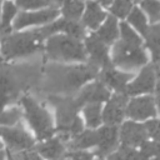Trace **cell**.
<instances>
[{
  "label": "cell",
  "instance_id": "obj_1",
  "mask_svg": "<svg viewBox=\"0 0 160 160\" xmlns=\"http://www.w3.org/2000/svg\"><path fill=\"white\" fill-rule=\"evenodd\" d=\"M49 101L55 109V135L68 144L85 129L82 119L79 115L81 108L75 98L70 96H50Z\"/></svg>",
  "mask_w": 160,
  "mask_h": 160
},
{
  "label": "cell",
  "instance_id": "obj_2",
  "mask_svg": "<svg viewBox=\"0 0 160 160\" xmlns=\"http://www.w3.org/2000/svg\"><path fill=\"white\" fill-rule=\"evenodd\" d=\"M22 118L31 134L38 141L46 140L55 135V121L50 111L35 99L25 95L20 99Z\"/></svg>",
  "mask_w": 160,
  "mask_h": 160
},
{
  "label": "cell",
  "instance_id": "obj_3",
  "mask_svg": "<svg viewBox=\"0 0 160 160\" xmlns=\"http://www.w3.org/2000/svg\"><path fill=\"white\" fill-rule=\"evenodd\" d=\"M44 38L38 30L19 34H8L1 39V51L6 59L30 55L41 48Z\"/></svg>",
  "mask_w": 160,
  "mask_h": 160
},
{
  "label": "cell",
  "instance_id": "obj_4",
  "mask_svg": "<svg viewBox=\"0 0 160 160\" xmlns=\"http://www.w3.org/2000/svg\"><path fill=\"white\" fill-rule=\"evenodd\" d=\"M46 54L49 58L59 61L84 60L86 58L82 44L68 35L51 36L46 42Z\"/></svg>",
  "mask_w": 160,
  "mask_h": 160
},
{
  "label": "cell",
  "instance_id": "obj_5",
  "mask_svg": "<svg viewBox=\"0 0 160 160\" xmlns=\"http://www.w3.org/2000/svg\"><path fill=\"white\" fill-rule=\"evenodd\" d=\"M0 138L4 149L9 152H20L34 149L36 139L28 130L22 122H18L14 126H0Z\"/></svg>",
  "mask_w": 160,
  "mask_h": 160
},
{
  "label": "cell",
  "instance_id": "obj_6",
  "mask_svg": "<svg viewBox=\"0 0 160 160\" xmlns=\"http://www.w3.org/2000/svg\"><path fill=\"white\" fill-rule=\"evenodd\" d=\"M61 71H58V85L62 91L69 90H75L84 85L88 80L92 79L98 74L96 65L92 62L88 65H80V66H72V68H66V69H60Z\"/></svg>",
  "mask_w": 160,
  "mask_h": 160
},
{
  "label": "cell",
  "instance_id": "obj_7",
  "mask_svg": "<svg viewBox=\"0 0 160 160\" xmlns=\"http://www.w3.org/2000/svg\"><path fill=\"white\" fill-rule=\"evenodd\" d=\"M126 120L136 121V122H145L158 116V109L155 99L150 95L138 96L128 101L126 111H125Z\"/></svg>",
  "mask_w": 160,
  "mask_h": 160
},
{
  "label": "cell",
  "instance_id": "obj_8",
  "mask_svg": "<svg viewBox=\"0 0 160 160\" xmlns=\"http://www.w3.org/2000/svg\"><path fill=\"white\" fill-rule=\"evenodd\" d=\"M96 132V144L94 148V154L96 160H104L110 154H112L120 145L119 142V128L101 125L95 129Z\"/></svg>",
  "mask_w": 160,
  "mask_h": 160
},
{
  "label": "cell",
  "instance_id": "obj_9",
  "mask_svg": "<svg viewBox=\"0 0 160 160\" xmlns=\"http://www.w3.org/2000/svg\"><path fill=\"white\" fill-rule=\"evenodd\" d=\"M128 101V95L125 92H116L109 98L102 108V125L119 128L125 121Z\"/></svg>",
  "mask_w": 160,
  "mask_h": 160
},
{
  "label": "cell",
  "instance_id": "obj_10",
  "mask_svg": "<svg viewBox=\"0 0 160 160\" xmlns=\"http://www.w3.org/2000/svg\"><path fill=\"white\" fill-rule=\"evenodd\" d=\"M114 64L122 68H135L144 65L148 60L146 54L140 49V46H134L125 44L124 41H118L114 46Z\"/></svg>",
  "mask_w": 160,
  "mask_h": 160
},
{
  "label": "cell",
  "instance_id": "obj_11",
  "mask_svg": "<svg viewBox=\"0 0 160 160\" xmlns=\"http://www.w3.org/2000/svg\"><path fill=\"white\" fill-rule=\"evenodd\" d=\"M149 140L145 125L131 120H125L119 126V142L122 146L139 149Z\"/></svg>",
  "mask_w": 160,
  "mask_h": 160
},
{
  "label": "cell",
  "instance_id": "obj_12",
  "mask_svg": "<svg viewBox=\"0 0 160 160\" xmlns=\"http://www.w3.org/2000/svg\"><path fill=\"white\" fill-rule=\"evenodd\" d=\"M155 70L152 65L145 66L139 76L129 85L125 88V94L128 96H134V95H140V94H146V92H152L155 88Z\"/></svg>",
  "mask_w": 160,
  "mask_h": 160
},
{
  "label": "cell",
  "instance_id": "obj_13",
  "mask_svg": "<svg viewBox=\"0 0 160 160\" xmlns=\"http://www.w3.org/2000/svg\"><path fill=\"white\" fill-rule=\"evenodd\" d=\"M34 150L42 160H60L68 149L66 144L59 136L54 135L46 140L38 141L34 146Z\"/></svg>",
  "mask_w": 160,
  "mask_h": 160
},
{
  "label": "cell",
  "instance_id": "obj_14",
  "mask_svg": "<svg viewBox=\"0 0 160 160\" xmlns=\"http://www.w3.org/2000/svg\"><path fill=\"white\" fill-rule=\"evenodd\" d=\"M109 98H110V92L106 89V86L101 81H95L92 84L86 85L79 92L75 100L79 104V106L82 108L86 104H94V102L101 104L102 101H108Z\"/></svg>",
  "mask_w": 160,
  "mask_h": 160
},
{
  "label": "cell",
  "instance_id": "obj_15",
  "mask_svg": "<svg viewBox=\"0 0 160 160\" xmlns=\"http://www.w3.org/2000/svg\"><path fill=\"white\" fill-rule=\"evenodd\" d=\"M38 31L40 32V35L42 38L45 36H50L58 31H65L68 34V36L74 38L76 40L81 39L84 36V28L76 21V20H68V19H61L58 20L45 28L38 29Z\"/></svg>",
  "mask_w": 160,
  "mask_h": 160
},
{
  "label": "cell",
  "instance_id": "obj_16",
  "mask_svg": "<svg viewBox=\"0 0 160 160\" xmlns=\"http://www.w3.org/2000/svg\"><path fill=\"white\" fill-rule=\"evenodd\" d=\"M20 76H15L9 69H0V98L11 104L20 92Z\"/></svg>",
  "mask_w": 160,
  "mask_h": 160
},
{
  "label": "cell",
  "instance_id": "obj_17",
  "mask_svg": "<svg viewBox=\"0 0 160 160\" xmlns=\"http://www.w3.org/2000/svg\"><path fill=\"white\" fill-rule=\"evenodd\" d=\"M58 15H59V11L54 8L41 10L38 12H21L18 15V18L14 22V26H15V29H22V28L30 26V25L49 22V21L54 20Z\"/></svg>",
  "mask_w": 160,
  "mask_h": 160
},
{
  "label": "cell",
  "instance_id": "obj_18",
  "mask_svg": "<svg viewBox=\"0 0 160 160\" xmlns=\"http://www.w3.org/2000/svg\"><path fill=\"white\" fill-rule=\"evenodd\" d=\"M86 50L91 56L92 64L94 65H99L102 66L104 69L110 68V60H109V54H108V48L106 44H104L98 36L96 34L90 35L86 39Z\"/></svg>",
  "mask_w": 160,
  "mask_h": 160
},
{
  "label": "cell",
  "instance_id": "obj_19",
  "mask_svg": "<svg viewBox=\"0 0 160 160\" xmlns=\"http://www.w3.org/2000/svg\"><path fill=\"white\" fill-rule=\"evenodd\" d=\"M132 78L131 74L128 72H120L116 71L111 68H106L102 70L101 72V82L108 86H110L111 89H115L118 92H124L128 81Z\"/></svg>",
  "mask_w": 160,
  "mask_h": 160
},
{
  "label": "cell",
  "instance_id": "obj_20",
  "mask_svg": "<svg viewBox=\"0 0 160 160\" xmlns=\"http://www.w3.org/2000/svg\"><path fill=\"white\" fill-rule=\"evenodd\" d=\"M82 122L85 129H98L102 125V106L99 102L82 106Z\"/></svg>",
  "mask_w": 160,
  "mask_h": 160
},
{
  "label": "cell",
  "instance_id": "obj_21",
  "mask_svg": "<svg viewBox=\"0 0 160 160\" xmlns=\"http://www.w3.org/2000/svg\"><path fill=\"white\" fill-rule=\"evenodd\" d=\"M105 19V12L95 1H89L86 5L85 15L82 18V22L90 29H98L101 21Z\"/></svg>",
  "mask_w": 160,
  "mask_h": 160
},
{
  "label": "cell",
  "instance_id": "obj_22",
  "mask_svg": "<svg viewBox=\"0 0 160 160\" xmlns=\"http://www.w3.org/2000/svg\"><path fill=\"white\" fill-rule=\"evenodd\" d=\"M119 35V30H118V22L115 20L114 16H109L108 20L105 21V24L98 30L96 36L104 42V44H111L116 40Z\"/></svg>",
  "mask_w": 160,
  "mask_h": 160
},
{
  "label": "cell",
  "instance_id": "obj_23",
  "mask_svg": "<svg viewBox=\"0 0 160 160\" xmlns=\"http://www.w3.org/2000/svg\"><path fill=\"white\" fill-rule=\"evenodd\" d=\"M145 38H146V45L151 50L154 61L156 62L160 59V24L149 26Z\"/></svg>",
  "mask_w": 160,
  "mask_h": 160
},
{
  "label": "cell",
  "instance_id": "obj_24",
  "mask_svg": "<svg viewBox=\"0 0 160 160\" xmlns=\"http://www.w3.org/2000/svg\"><path fill=\"white\" fill-rule=\"evenodd\" d=\"M84 10V4L80 0H65L62 4V14L68 20H78Z\"/></svg>",
  "mask_w": 160,
  "mask_h": 160
},
{
  "label": "cell",
  "instance_id": "obj_25",
  "mask_svg": "<svg viewBox=\"0 0 160 160\" xmlns=\"http://www.w3.org/2000/svg\"><path fill=\"white\" fill-rule=\"evenodd\" d=\"M104 160H141L138 149L119 145V148Z\"/></svg>",
  "mask_w": 160,
  "mask_h": 160
},
{
  "label": "cell",
  "instance_id": "obj_26",
  "mask_svg": "<svg viewBox=\"0 0 160 160\" xmlns=\"http://www.w3.org/2000/svg\"><path fill=\"white\" fill-rule=\"evenodd\" d=\"M21 108H10L0 114V126H14L21 121Z\"/></svg>",
  "mask_w": 160,
  "mask_h": 160
},
{
  "label": "cell",
  "instance_id": "obj_27",
  "mask_svg": "<svg viewBox=\"0 0 160 160\" xmlns=\"http://www.w3.org/2000/svg\"><path fill=\"white\" fill-rule=\"evenodd\" d=\"M2 10L4 11H2V20L0 24V32L2 35H8L10 32V29H11L10 22L16 14V6L10 1H5Z\"/></svg>",
  "mask_w": 160,
  "mask_h": 160
},
{
  "label": "cell",
  "instance_id": "obj_28",
  "mask_svg": "<svg viewBox=\"0 0 160 160\" xmlns=\"http://www.w3.org/2000/svg\"><path fill=\"white\" fill-rule=\"evenodd\" d=\"M128 20H129V22H130L131 25H134V26L140 31L141 35H144V36L146 35L149 26H148V24H146V19H145L144 14L141 12V10H139V9H136V8L132 9V10L130 11V14H129Z\"/></svg>",
  "mask_w": 160,
  "mask_h": 160
},
{
  "label": "cell",
  "instance_id": "obj_29",
  "mask_svg": "<svg viewBox=\"0 0 160 160\" xmlns=\"http://www.w3.org/2000/svg\"><path fill=\"white\" fill-rule=\"evenodd\" d=\"M120 32H121V39H122L121 41H124L125 44L134 45V46L141 45V39L139 38L138 34H135V31L126 22L120 24Z\"/></svg>",
  "mask_w": 160,
  "mask_h": 160
},
{
  "label": "cell",
  "instance_id": "obj_30",
  "mask_svg": "<svg viewBox=\"0 0 160 160\" xmlns=\"http://www.w3.org/2000/svg\"><path fill=\"white\" fill-rule=\"evenodd\" d=\"M132 8V0H114V4L111 5V12L115 14L118 18H125L130 14Z\"/></svg>",
  "mask_w": 160,
  "mask_h": 160
},
{
  "label": "cell",
  "instance_id": "obj_31",
  "mask_svg": "<svg viewBox=\"0 0 160 160\" xmlns=\"http://www.w3.org/2000/svg\"><path fill=\"white\" fill-rule=\"evenodd\" d=\"M60 160H96V156L91 150H66Z\"/></svg>",
  "mask_w": 160,
  "mask_h": 160
},
{
  "label": "cell",
  "instance_id": "obj_32",
  "mask_svg": "<svg viewBox=\"0 0 160 160\" xmlns=\"http://www.w3.org/2000/svg\"><path fill=\"white\" fill-rule=\"evenodd\" d=\"M141 6L148 12L152 22L160 20V1L159 0H141Z\"/></svg>",
  "mask_w": 160,
  "mask_h": 160
},
{
  "label": "cell",
  "instance_id": "obj_33",
  "mask_svg": "<svg viewBox=\"0 0 160 160\" xmlns=\"http://www.w3.org/2000/svg\"><path fill=\"white\" fill-rule=\"evenodd\" d=\"M149 140L160 142V118H154L144 122Z\"/></svg>",
  "mask_w": 160,
  "mask_h": 160
},
{
  "label": "cell",
  "instance_id": "obj_34",
  "mask_svg": "<svg viewBox=\"0 0 160 160\" xmlns=\"http://www.w3.org/2000/svg\"><path fill=\"white\" fill-rule=\"evenodd\" d=\"M18 6L22 9H39L50 5L49 0H16Z\"/></svg>",
  "mask_w": 160,
  "mask_h": 160
},
{
  "label": "cell",
  "instance_id": "obj_35",
  "mask_svg": "<svg viewBox=\"0 0 160 160\" xmlns=\"http://www.w3.org/2000/svg\"><path fill=\"white\" fill-rule=\"evenodd\" d=\"M155 102H156L158 114H160V82L158 84V88H156V99H155Z\"/></svg>",
  "mask_w": 160,
  "mask_h": 160
},
{
  "label": "cell",
  "instance_id": "obj_36",
  "mask_svg": "<svg viewBox=\"0 0 160 160\" xmlns=\"http://www.w3.org/2000/svg\"><path fill=\"white\" fill-rule=\"evenodd\" d=\"M0 160H8V155H6L5 149L0 150Z\"/></svg>",
  "mask_w": 160,
  "mask_h": 160
},
{
  "label": "cell",
  "instance_id": "obj_37",
  "mask_svg": "<svg viewBox=\"0 0 160 160\" xmlns=\"http://www.w3.org/2000/svg\"><path fill=\"white\" fill-rule=\"evenodd\" d=\"M100 4H102V5H105V6H108V5H110L111 4V1L112 0H98Z\"/></svg>",
  "mask_w": 160,
  "mask_h": 160
},
{
  "label": "cell",
  "instance_id": "obj_38",
  "mask_svg": "<svg viewBox=\"0 0 160 160\" xmlns=\"http://www.w3.org/2000/svg\"><path fill=\"white\" fill-rule=\"evenodd\" d=\"M54 1H56L58 4H64V1H65V0H54Z\"/></svg>",
  "mask_w": 160,
  "mask_h": 160
},
{
  "label": "cell",
  "instance_id": "obj_39",
  "mask_svg": "<svg viewBox=\"0 0 160 160\" xmlns=\"http://www.w3.org/2000/svg\"><path fill=\"white\" fill-rule=\"evenodd\" d=\"M4 149V145H2V141H1V138H0V150Z\"/></svg>",
  "mask_w": 160,
  "mask_h": 160
},
{
  "label": "cell",
  "instance_id": "obj_40",
  "mask_svg": "<svg viewBox=\"0 0 160 160\" xmlns=\"http://www.w3.org/2000/svg\"><path fill=\"white\" fill-rule=\"evenodd\" d=\"M156 64H158V65H156V68H158V69H160V59L156 61Z\"/></svg>",
  "mask_w": 160,
  "mask_h": 160
},
{
  "label": "cell",
  "instance_id": "obj_41",
  "mask_svg": "<svg viewBox=\"0 0 160 160\" xmlns=\"http://www.w3.org/2000/svg\"><path fill=\"white\" fill-rule=\"evenodd\" d=\"M135 1H138V0H135Z\"/></svg>",
  "mask_w": 160,
  "mask_h": 160
}]
</instances>
